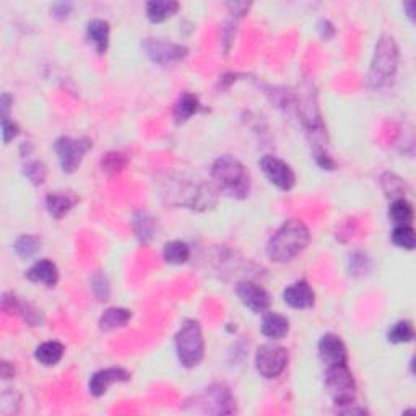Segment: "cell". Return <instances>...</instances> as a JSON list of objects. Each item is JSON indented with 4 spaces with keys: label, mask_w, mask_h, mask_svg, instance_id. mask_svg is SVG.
I'll return each mask as SVG.
<instances>
[{
    "label": "cell",
    "mask_w": 416,
    "mask_h": 416,
    "mask_svg": "<svg viewBox=\"0 0 416 416\" xmlns=\"http://www.w3.org/2000/svg\"><path fill=\"white\" fill-rule=\"evenodd\" d=\"M309 228L301 220H288L275 231L267 243V255L275 264H287L307 248Z\"/></svg>",
    "instance_id": "6da1fadb"
},
{
    "label": "cell",
    "mask_w": 416,
    "mask_h": 416,
    "mask_svg": "<svg viewBox=\"0 0 416 416\" xmlns=\"http://www.w3.org/2000/svg\"><path fill=\"white\" fill-rule=\"evenodd\" d=\"M211 179L216 189L225 195L243 200L250 192V176L244 164L234 157L225 154L215 159L211 166Z\"/></svg>",
    "instance_id": "7a4b0ae2"
},
{
    "label": "cell",
    "mask_w": 416,
    "mask_h": 416,
    "mask_svg": "<svg viewBox=\"0 0 416 416\" xmlns=\"http://www.w3.org/2000/svg\"><path fill=\"white\" fill-rule=\"evenodd\" d=\"M397 67H399V47L390 35L381 36L377 41L374 56H372L367 83L372 88H381L394 79Z\"/></svg>",
    "instance_id": "3957f363"
},
{
    "label": "cell",
    "mask_w": 416,
    "mask_h": 416,
    "mask_svg": "<svg viewBox=\"0 0 416 416\" xmlns=\"http://www.w3.org/2000/svg\"><path fill=\"white\" fill-rule=\"evenodd\" d=\"M176 355L179 362L187 369L197 367L205 356V340L200 323L186 319L176 333Z\"/></svg>",
    "instance_id": "277c9868"
},
{
    "label": "cell",
    "mask_w": 416,
    "mask_h": 416,
    "mask_svg": "<svg viewBox=\"0 0 416 416\" xmlns=\"http://www.w3.org/2000/svg\"><path fill=\"white\" fill-rule=\"evenodd\" d=\"M326 389L332 400L338 406L353 405L356 399V384L353 379L350 367L345 365H337L327 367L326 371Z\"/></svg>",
    "instance_id": "5b68a950"
},
{
    "label": "cell",
    "mask_w": 416,
    "mask_h": 416,
    "mask_svg": "<svg viewBox=\"0 0 416 416\" xmlns=\"http://www.w3.org/2000/svg\"><path fill=\"white\" fill-rule=\"evenodd\" d=\"M255 369L265 379H275L288 366V350L287 348L275 345V343H265L257 348L255 353Z\"/></svg>",
    "instance_id": "8992f818"
},
{
    "label": "cell",
    "mask_w": 416,
    "mask_h": 416,
    "mask_svg": "<svg viewBox=\"0 0 416 416\" xmlns=\"http://www.w3.org/2000/svg\"><path fill=\"white\" fill-rule=\"evenodd\" d=\"M54 148H56L57 158H59L62 171L67 174H72L80 168L85 154L88 153V150L91 148V140L85 137L81 138L61 137L57 138Z\"/></svg>",
    "instance_id": "52a82bcc"
},
{
    "label": "cell",
    "mask_w": 416,
    "mask_h": 416,
    "mask_svg": "<svg viewBox=\"0 0 416 416\" xmlns=\"http://www.w3.org/2000/svg\"><path fill=\"white\" fill-rule=\"evenodd\" d=\"M142 47L145 54L148 56V59L153 62V64L158 65H173L179 64V62L184 61L189 54V49L186 46L174 45V42H166V41H158V40H145L142 42Z\"/></svg>",
    "instance_id": "ba28073f"
},
{
    "label": "cell",
    "mask_w": 416,
    "mask_h": 416,
    "mask_svg": "<svg viewBox=\"0 0 416 416\" xmlns=\"http://www.w3.org/2000/svg\"><path fill=\"white\" fill-rule=\"evenodd\" d=\"M259 164L262 168L265 177L275 187H278L280 191H291L294 184H296V174H294L291 166L287 161H283V159L272 157V154H265Z\"/></svg>",
    "instance_id": "9c48e42d"
},
{
    "label": "cell",
    "mask_w": 416,
    "mask_h": 416,
    "mask_svg": "<svg viewBox=\"0 0 416 416\" xmlns=\"http://www.w3.org/2000/svg\"><path fill=\"white\" fill-rule=\"evenodd\" d=\"M236 294H238L239 301L255 314L267 312L270 304H272L270 294L262 287L253 282H241L236 285Z\"/></svg>",
    "instance_id": "30bf717a"
},
{
    "label": "cell",
    "mask_w": 416,
    "mask_h": 416,
    "mask_svg": "<svg viewBox=\"0 0 416 416\" xmlns=\"http://www.w3.org/2000/svg\"><path fill=\"white\" fill-rule=\"evenodd\" d=\"M2 311L7 314H20L23 321L30 323L31 327H41L45 323V316L40 309L30 303L20 301V298H17L13 293L2 294Z\"/></svg>",
    "instance_id": "8fae6325"
},
{
    "label": "cell",
    "mask_w": 416,
    "mask_h": 416,
    "mask_svg": "<svg viewBox=\"0 0 416 416\" xmlns=\"http://www.w3.org/2000/svg\"><path fill=\"white\" fill-rule=\"evenodd\" d=\"M319 358L327 367L345 365L348 361V353L345 343L342 342V338L333 333H327L319 342Z\"/></svg>",
    "instance_id": "7c38bea8"
},
{
    "label": "cell",
    "mask_w": 416,
    "mask_h": 416,
    "mask_svg": "<svg viewBox=\"0 0 416 416\" xmlns=\"http://www.w3.org/2000/svg\"><path fill=\"white\" fill-rule=\"evenodd\" d=\"M130 379V374L122 367H106V369H101L95 372L91 376L88 390L93 397H101L104 395L108 389L115 382H125Z\"/></svg>",
    "instance_id": "4fadbf2b"
},
{
    "label": "cell",
    "mask_w": 416,
    "mask_h": 416,
    "mask_svg": "<svg viewBox=\"0 0 416 416\" xmlns=\"http://www.w3.org/2000/svg\"><path fill=\"white\" fill-rule=\"evenodd\" d=\"M283 301L293 309H309L316 303V294H314L306 280H299V282L289 285L285 289Z\"/></svg>",
    "instance_id": "5bb4252c"
},
{
    "label": "cell",
    "mask_w": 416,
    "mask_h": 416,
    "mask_svg": "<svg viewBox=\"0 0 416 416\" xmlns=\"http://www.w3.org/2000/svg\"><path fill=\"white\" fill-rule=\"evenodd\" d=\"M26 278L33 283H42L47 288H52L59 282V269L52 260L41 259L28 269Z\"/></svg>",
    "instance_id": "9a60e30c"
},
{
    "label": "cell",
    "mask_w": 416,
    "mask_h": 416,
    "mask_svg": "<svg viewBox=\"0 0 416 416\" xmlns=\"http://www.w3.org/2000/svg\"><path fill=\"white\" fill-rule=\"evenodd\" d=\"M109 33H111L109 23L106 20H101V18L90 20L88 25H86V38H88V41L93 45V47L99 56L106 54V51H108Z\"/></svg>",
    "instance_id": "2e32d148"
},
{
    "label": "cell",
    "mask_w": 416,
    "mask_h": 416,
    "mask_svg": "<svg viewBox=\"0 0 416 416\" xmlns=\"http://www.w3.org/2000/svg\"><path fill=\"white\" fill-rule=\"evenodd\" d=\"M207 395L210 397V400L214 401L215 413L220 415H231L236 411V403L233 399V394L228 387L223 384H214L207 389Z\"/></svg>",
    "instance_id": "e0dca14e"
},
{
    "label": "cell",
    "mask_w": 416,
    "mask_h": 416,
    "mask_svg": "<svg viewBox=\"0 0 416 416\" xmlns=\"http://www.w3.org/2000/svg\"><path fill=\"white\" fill-rule=\"evenodd\" d=\"M75 203H77V197L65 192H52L46 198L47 211H49V215L54 216L56 220L64 218L72 208H74Z\"/></svg>",
    "instance_id": "ac0fdd59"
},
{
    "label": "cell",
    "mask_w": 416,
    "mask_h": 416,
    "mask_svg": "<svg viewBox=\"0 0 416 416\" xmlns=\"http://www.w3.org/2000/svg\"><path fill=\"white\" fill-rule=\"evenodd\" d=\"M289 332V321L282 314L277 312H267L262 321V333L267 338L272 340H280V338L287 337Z\"/></svg>",
    "instance_id": "d6986e66"
},
{
    "label": "cell",
    "mask_w": 416,
    "mask_h": 416,
    "mask_svg": "<svg viewBox=\"0 0 416 416\" xmlns=\"http://www.w3.org/2000/svg\"><path fill=\"white\" fill-rule=\"evenodd\" d=\"M130 319H132V312L129 309L124 307H109L103 312V316L99 317V330L103 332H111L115 330V328L125 327L129 323Z\"/></svg>",
    "instance_id": "ffe728a7"
},
{
    "label": "cell",
    "mask_w": 416,
    "mask_h": 416,
    "mask_svg": "<svg viewBox=\"0 0 416 416\" xmlns=\"http://www.w3.org/2000/svg\"><path fill=\"white\" fill-rule=\"evenodd\" d=\"M154 228H157V220L147 211H135L132 218V230L140 243L147 244L153 239Z\"/></svg>",
    "instance_id": "44dd1931"
},
{
    "label": "cell",
    "mask_w": 416,
    "mask_h": 416,
    "mask_svg": "<svg viewBox=\"0 0 416 416\" xmlns=\"http://www.w3.org/2000/svg\"><path fill=\"white\" fill-rule=\"evenodd\" d=\"M198 109H200V101H198L197 96L192 93H184L179 96L176 104H174V119H176L177 124H184L187 122L193 114L198 113Z\"/></svg>",
    "instance_id": "7402d4cb"
},
{
    "label": "cell",
    "mask_w": 416,
    "mask_h": 416,
    "mask_svg": "<svg viewBox=\"0 0 416 416\" xmlns=\"http://www.w3.org/2000/svg\"><path fill=\"white\" fill-rule=\"evenodd\" d=\"M64 351H65V348L61 342H56V340L45 342L36 348L35 358L38 362H41L42 366L49 367V366H56L57 362L62 360Z\"/></svg>",
    "instance_id": "603a6c76"
},
{
    "label": "cell",
    "mask_w": 416,
    "mask_h": 416,
    "mask_svg": "<svg viewBox=\"0 0 416 416\" xmlns=\"http://www.w3.org/2000/svg\"><path fill=\"white\" fill-rule=\"evenodd\" d=\"M179 3L174 0H152L147 3V17L150 22L161 23L177 12Z\"/></svg>",
    "instance_id": "cb8c5ba5"
},
{
    "label": "cell",
    "mask_w": 416,
    "mask_h": 416,
    "mask_svg": "<svg viewBox=\"0 0 416 416\" xmlns=\"http://www.w3.org/2000/svg\"><path fill=\"white\" fill-rule=\"evenodd\" d=\"M389 218L395 226H411L413 221V207L406 198H395L389 210Z\"/></svg>",
    "instance_id": "d4e9b609"
},
{
    "label": "cell",
    "mask_w": 416,
    "mask_h": 416,
    "mask_svg": "<svg viewBox=\"0 0 416 416\" xmlns=\"http://www.w3.org/2000/svg\"><path fill=\"white\" fill-rule=\"evenodd\" d=\"M191 257V248L182 241H169L164 244L163 259L171 265H182Z\"/></svg>",
    "instance_id": "484cf974"
},
{
    "label": "cell",
    "mask_w": 416,
    "mask_h": 416,
    "mask_svg": "<svg viewBox=\"0 0 416 416\" xmlns=\"http://www.w3.org/2000/svg\"><path fill=\"white\" fill-rule=\"evenodd\" d=\"M15 253L20 259H31L35 257V255L40 253L41 249V239L40 236H35V234H22L20 238L15 241Z\"/></svg>",
    "instance_id": "4316f807"
},
{
    "label": "cell",
    "mask_w": 416,
    "mask_h": 416,
    "mask_svg": "<svg viewBox=\"0 0 416 416\" xmlns=\"http://www.w3.org/2000/svg\"><path fill=\"white\" fill-rule=\"evenodd\" d=\"M415 338V328L408 321H400L394 323L387 332V340L390 343H410Z\"/></svg>",
    "instance_id": "83f0119b"
},
{
    "label": "cell",
    "mask_w": 416,
    "mask_h": 416,
    "mask_svg": "<svg viewBox=\"0 0 416 416\" xmlns=\"http://www.w3.org/2000/svg\"><path fill=\"white\" fill-rule=\"evenodd\" d=\"M392 243L401 249H415V230L411 226H395L392 231Z\"/></svg>",
    "instance_id": "f1b7e54d"
},
{
    "label": "cell",
    "mask_w": 416,
    "mask_h": 416,
    "mask_svg": "<svg viewBox=\"0 0 416 416\" xmlns=\"http://www.w3.org/2000/svg\"><path fill=\"white\" fill-rule=\"evenodd\" d=\"M23 174L33 186H42L47 177V168L42 161H30L23 168Z\"/></svg>",
    "instance_id": "f546056e"
},
{
    "label": "cell",
    "mask_w": 416,
    "mask_h": 416,
    "mask_svg": "<svg viewBox=\"0 0 416 416\" xmlns=\"http://www.w3.org/2000/svg\"><path fill=\"white\" fill-rule=\"evenodd\" d=\"M90 285H91V291H93L98 301H108L111 296V283L103 272L95 273L90 280Z\"/></svg>",
    "instance_id": "4dcf8cb0"
},
{
    "label": "cell",
    "mask_w": 416,
    "mask_h": 416,
    "mask_svg": "<svg viewBox=\"0 0 416 416\" xmlns=\"http://www.w3.org/2000/svg\"><path fill=\"white\" fill-rule=\"evenodd\" d=\"M381 182H382V187H384V192L387 193V197H392L394 200L395 198L403 197V191H405L403 181H401L400 177H397L395 174L385 173L384 176L381 177Z\"/></svg>",
    "instance_id": "1f68e13d"
},
{
    "label": "cell",
    "mask_w": 416,
    "mask_h": 416,
    "mask_svg": "<svg viewBox=\"0 0 416 416\" xmlns=\"http://www.w3.org/2000/svg\"><path fill=\"white\" fill-rule=\"evenodd\" d=\"M125 164H127V158H125V154L118 153V152L108 153L103 158V161H101V166H103L104 171H108V173H120L125 168Z\"/></svg>",
    "instance_id": "d6a6232c"
},
{
    "label": "cell",
    "mask_w": 416,
    "mask_h": 416,
    "mask_svg": "<svg viewBox=\"0 0 416 416\" xmlns=\"http://www.w3.org/2000/svg\"><path fill=\"white\" fill-rule=\"evenodd\" d=\"M20 134V127L10 120L8 118H2V137H3V143H10L17 135Z\"/></svg>",
    "instance_id": "836d02e7"
},
{
    "label": "cell",
    "mask_w": 416,
    "mask_h": 416,
    "mask_svg": "<svg viewBox=\"0 0 416 416\" xmlns=\"http://www.w3.org/2000/svg\"><path fill=\"white\" fill-rule=\"evenodd\" d=\"M314 158H316V163L319 164V166H321L322 169H326V171H333V169L337 168V163L333 161L330 154L326 153L321 148H317L316 152H314Z\"/></svg>",
    "instance_id": "e575fe53"
},
{
    "label": "cell",
    "mask_w": 416,
    "mask_h": 416,
    "mask_svg": "<svg viewBox=\"0 0 416 416\" xmlns=\"http://www.w3.org/2000/svg\"><path fill=\"white\" fill-rule=\"evenodd\" d=\"M317 31L323 40H330V38L335 36V26L332 25L328 20H321L317 23Z\"/></svg>",
    "instance_id": "d590c367"
},
{
    "label": "cell",
    "mask_w": 416,
    "mask_h": 416,
    "mask_svg": "<svg viewBox=\"0 0 416 416\" xmlns=\"http://www.w3.org/2000/svg\"><path fill=\"white\" fill-rule=\"evenodd\" d=\"M72 10V3L69 2H57L52 6L51 12L56 18H67Z\"/></svg>",
    "instance_id": "8d00e7d4"
},
{
    "label": "cell",
    "mask_w": 416,
    "mask_h": 416,
    "mask_svg": "<svg viewBox=\"0 0 416 416\" xmlns=\"http://www.w3.org/2000/svg\"><path fill=\"white\" fill-rule=\"evenodd\" d=\"M12 98L10 95L3 93L2 98H0V109H2V118H8V111H10Z\"/></svg>",
    "instance_id": "74e56055"
},
{
    "label": "cell",
    "mask_w": 416,
    "mask_h": 416,
    "mask_svg": "<svg viewBox=\"0 0 416 416\" xmlns=\"http://www.w3.org/2000/svg\"><path fill=\"white\" fill-rule=\"evenodd\" d=\"M2 371H0V374H2V379H12L13 374H15V369H13V366L10 362L7 361H2Z\"/></svg>",
    "instance_id": "f35d334b"
},
{
    "label": "cell",
    "mask_w": 416,
    "mask_h": 416,
    "mask_svg": "<svg viewBox=\"0 0 416 416\" xmlns=\"http://www.w3.org/2000/svg\"><path fill=\"white\" fill-rule=\"evenodd\" d=\"M415 6L416 3L415 2H406V3H403V7L406 8V10H408V13H406V15L410 17V20H415Z\"/></svg>",
    "instance_id": "ab89813d"
}]
</instances>
